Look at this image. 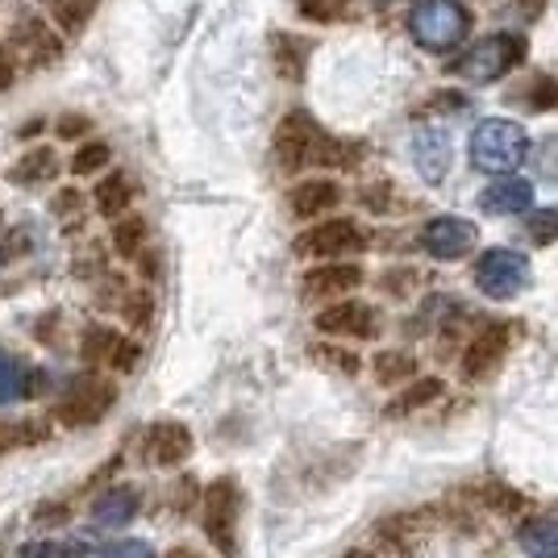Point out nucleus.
Segmentation results:
<instances>
[{
  "instance_id": "1",
  "label": "nucleus",
  "mask_w": 558,
  "mask_h": 558,
  "mask_svg": "<svg viewBox=\"0 0 558 558\" xmlns=\"http://www.w3.org/2000/svg\"><path fill=\"white\" fill-rule=\"evenodd\" d=\"M466 155H471V167L484 171V175H509L512 167L525 163L530 134L517 121H509V117H488V121H480L471 130Z\"/></svg>"
},
{
  "instance_id": "2",
  "label": "nucleus",
  "mask_w": 558,
  "mask_h": 558,
  "mask_svg": "<svg viewBox=\"0 0 558 558\" xmlns=\"http://www.w3.org/2000/svg\"><path fill=\"white\" fill-rule=\"evenodd\" d=\"M471 29V13L463 0H417L409 13V34L425 50H454Z\"/></svg>"
},
{
  "instance_id": "3",
  "label": "nucleus",
  "mask_w": 558,
  "mask_h": 558,
  "mask_svg": "<svg viewBox=\"0 0 558 558\" xmlns=\"http://www.w3.org/2000/svg\"><path fill=\"white\" fill-rule=\"evenodd\" d=\"M521 59H525V38L521 34H488L471 50H463V59L454 63V71L463 80H471V84H492V80L509 75Z\"/></svg>"
},
{
  "instance_id": "4",
  "label": "nucleus",
  "mask_w": 558,
  "mask_h": 558,
  "mask_svg": "<svg viewBox=\"0 0 558 558\" xmlns=\"http://www.w3.org/2000/svg\"><path fill=\"white\" fill-rule=\"evenodd\" d=\"M329 134L308 113H288L276 130V155L283 171H301V167H322Z\"/></svg>"
},
{
  "instance_id": "5",
  "label": "nucleus",
  "mask_w": 558,
  "mask_h": 558,
  "mask_svg": "<svg viewBox=\"0 0 558 558\" xmlns=\"http://www.w3.org/2000/svg\"><path fill=\"white\" fill-rule=\"evenodd\" d=\"M238 512H242V488L238 480H213L205 492V534L226 558L238 555Z\"/></svg>"
},
{
  "instance_id": "6",
  "label": "nucleus",
  "mask_w": 558,
  "mask_h": 558,
  "mask_svg": "<svg viewBox=\"0 0 558 558\" xmlns=\"http://www.w3.org/2000/svg\"><path fill=\"white\" fill-rule=\"evenodd\" d=\"M530 258L509 251V246H496L488 255L475 263V283H480V292L492 296V301H512L517 292H525L530 288Z\"/></svg>"
},
{
  "instance_id": "7",
  "label": "nucleus",
  "mask_w": 558,
  "mask_h": 558,
  "mask_svg": "<svg viewBox=\"0 0 558 558\" xmlns=\"http://www.w3.org/2000/svg\"><path fill=\"white\" fill-rule=\"evenodd\" d=\"M367 246V238L363 230L347 221V217H338V221H322V226H313L308 233L296 238V251L308 258H342V255H354V251H363Z\"/></svg>"
},
{
  "instance_id": "8",
  "label": "nucleus",
  "mask_w": 558,
  "mask_h": 558,
  "mask_svg": "<svg viewBox=\"0 0 558 558\" xmlns=\"http://www.w3.org/2000/svg\"><path fill=\"white\" fill-rule=\"evenodd\" d=\"M475 242H480V230H475L466 217H434V221L421 230V246L434 258H442V263H454V258L471 255Z\"/></svg>"
},
{
  "instance_id": "9",
  "label": "nucleus",
  "mask_w": 558,
  "mask_h": 558,
  "mask_svg": "<svg viewBox=\"0 0 558 558\" xmlns=\"http://www.w3.org/2000/svg\"><path fill=\"white\" fill-rule=\"evenodd\" d=\"M113 400H117V388L109 379H84V384L63 400L59 413H63L68 425H96V421L113 409Z\"/></svg>"
},
{
  "instance_id": "10",
  "label": "nucleus",
  "mask_w": 558,
  "mask_h": 558,
  "mask_svg": "<svg viewBox=\"0 0 558 558\" xmlns=\"http://www.w3.org/2000/svg\"><path fill=\"white\" fill-rule=\"evenodd\" d=\"M505 350H509V329L505 326L480 329L463 350V379H484L488 372H496V363L505 359Z\"/></svg>"
},
{
  "instance_id": "11",
  "label": "nucleus",
  "mask_w": 558,
  "mask_h": 558,
  "mask_svg": "<svg viewBox=\"0 0 558 558\" xmlns=\"http://www.w3.org/2000/svg\"><path fill=\"white\" fill-rule=\"evenodd\" d=\"M480 205L484 213H496V217H509V213H525L534 205V184L530 180H521V175H500V180H492L484 192H480Z\"/></svg>"
},
{
  "instance_id": "12",
  "label": "nucleus",
  "mask_w": 558,
  "mask_h": 558,
  "mask_svg": "<svg viewBox=\"0 0 558 558\" xmlns=\"http://www.w3.org/2000/svg\"><path fill=\"white\" fill-rule=\"evenodd\" d=\"M317 329L322 333H338V338H372L375 333V313L372 304H359V301H342L317 313Z\"/></svg>"
},
{
  "instance_id": "13",
  "label": "nucleus",
  "mask_w": 558,
  "mask_h": 558,
  "mask_svg": "<svg viewBox=\"0 0 558 558\" xmlns=\"http://www.w3.org/2000/svg\"><path fill=\"white\" fill-rule=\"evenodd\" d=\"M413 163L429 184H442L446 167H450V138L438 125H421L413 134Z\"/></svg>"
},
{
  "instance_id": "14",
  "label": "nucleus",
  "mask_w": 558,
  "mask_h": 558,
  "mask_svg": "<svg viewBox=\"0 0 558 558\" xmlns=\"http://www.w3.org/2000/svg\"><path fill=\"white\" fill-rule=\"evenodd\" d=\"M363 283V271L354 263H329V267H313L304 276V296L313 301H329V296H347Z\"/></svg>"
},
{
  "instance_id": "15",
  "label": "nucleus",
  "mask_w": 558,
  "mask_h": 558,
  "mask_svg": "<svg viewBox=\"0 0 558 558\" xmlns=\"http://www.w3.org/2000/svg\"><path fill=\"white\" fill-rule=\"evenodd\" d=\"M84 354H88V363H100V367H113V372H125V367H134L138 363V347L134 342H125V338H117L113 329H88V338H84Z\"/></svg>"
},
{
  "instance_id": "16",
  "label": "nucleus",
  "mask_w": 558,
  "mask_h": 558,
  "mask_svg": "<svg viewBox=\"0 0 558 558\" xmlns=\"http://www.w3.org/2000/svg\"><path fill=\"white\" fill-rule=\"evenodd\" d=\"M421 537H425L421 512H396V517H388V521L375 525L379 550H392V555H413V550L421 546Z\"/></svg>"
},
{
  "instance_id": "17",
  "label": "nucleus",
  "mask_w": 558,
  "mask_h": 558,
  "mask_svg": "<svg viewBox=\"0 0 558 558\" xmlns=\"http://www.w3.org/2000/svg\"><path fill=\"white\" fill-rule=\"evenodd\" d=\"M146 450H150V459H155L159 466L184 463L187 454H192V429L180 425V421H163V425H155V429H150Z\"/></svg>"
},
{
  "instance_id": "18",
  "label": "nucleus",
  "mask_w": 558,
  "mask_h": 558,
  "mask_svg": "<svg viewBox=\"0 0 558 558\" xmlns=\"http://www.w3.org/2000/svg\"><path fill=\"white\" fill-rule=\"evenodd\" d=\"M288 201H292V213H296V217H322V213H329L342 201V192H338L333 180H304L301 187H292Z\"/></svg>"
},
{
  "instance_id": "19",
  "label": "nucleus",
  "mask_w": 558,
  "mask_h": 558,
  "mask_svg": "<svg viewBox=\"0 0 558 558\" xmlns=\"http://www.w3.org/2000/svg\"><path fill=\"white\" fill-rule=\"evenodd\" d=\"M134 512H138V496L130 488H113L93 505V521L100 530H121L134 521Z\"/></svg>"
},
{
  "instance_id": "20",
  "label": "nucleus",
  "mask_w": 558,
  "mask_h": 558,
  "mask_svg": "<svg viewBox=\"0 0 558 558\" xmlns=\"http://www.w3.org/2000/svg\"><path fill=\"white\" fill-rule=\"evenodd\" d=\"M438 396H442V379H413L409 392H400L392 404H388V413H392V417L417 413V409H425V404H434Z\"/></svg>"
},
{
  "instance_id": "21",
  "label": "nucleus",
  "mask_w": 558,
  "mask_h": 558,
  "mask_svg": "<svg viewBox=\"0 0 558 558\" xmlns=\"http://www.w3.org/2000/svg\"><path fill=\"white\" fill-rule=\"evenodd\" d=\"M521 546H525L530 558H558V517H546V521L525 525Z\"/></svg>"
},
{
  "instance_id": "22",
  "label": "nucleus",
  "mask_w": 558,
  "mask_h": 558,
  "mask_svg": "<svg viewBox=\"0 0 558 558\" xmlns=\"http://www.w3.org/2000/svg\"><path fill=\"white\" fill-rule=\"evenodd\" d=\"M372 367H375V379H379V384H404V379L417 375V359L404 354V350H384V354H375Z\"/></svg>"
},
{
  "instance_id": "23",
  "label": "nucleus",
  "mask_w": 558,
  "mask_h": 558,
  "mask_svg": "<svg viewBox=\"0 0 558 558\" xmlns=\"http://www.w3.org/2000/svg\"><path fill=\"white\" fill-rule=\"evenodd\" d=\"M146 246V221L142 217H121L113 226V251L121 258H138Z\"/></svg>"
},
{
  "instance_id": "24",
  "label": "nucleus",
  "mask_w": 558,
  "mask_h": 558,
  "mask_svg": "<svg viewBox=\"0 0 558 558\" xmlns=\"http://www.w3.org/2000/svg\"><path fill=\"white\" fill-rule=\"evenodd\" d=\"M47 4H50V13H54V22L63 25L68 34H75V29L88 25V17L96 13L100 0H47Z\"/></svg>"
},
{
  "instance_id": "25",
  "label": "nucleus",
  "mask_w": 558,
  "mask_h": 558,
  "mask_svg": "<svg viewBox=\"0 0 558 558\" xmlns=\"http://www.w3.org/2000/svg\"><path fill=\"white\" fill-rule=\"evenodd\" d=\"M130 196H134L130 180H125V175H113V180H105V184L96 187V209L105 213V217H113V213H125Z\"/></svg>"
},
{
  "instance_id": "26",
  "label": "nucleus",
  "mask_w": 558,
  "mask_h": 558,
  "mask_svg": "<svg viewBox=\"0 0 558 558\" xmlns=\"http://www.w3.org/2000/svg\"><path fill=\"white\" fill-rule=\"evenodd\" d=\"M22 43H25V50H29V59H38V63L59 54V43H54V38H47L43 22H34V17H25V22H22Z\"/></svg>"
},
{
  "instance_id": "27",
  "label": "nucleus",
  "mask_w": 558,
  "mask_h": 558,
  "mask_svg": "<svg viewBox=\"0 0 558 558\" xmlns=\"http://www.w3.org/2000/svg\"><path fill=\"white\" fill-rule=\"evenodd\" d=\"M109 159H113V150H109L105 142H84V146L75 150V159H71V171H75V175H96L100 167H109Z\"/></svg>"
},
{
  "instance_id": "28",
  "label": "nucleus",
  "mask_w": 558,
  "mask_h": 558,
  "mask_svg": "<svg viewBox=\"0 0 558 558\" xmlns=\"http://www.w3.org/2000/svg\"><path fill=\"white\" fill-rule=\"evenodd\" d=\"M13 175H17L22 184H38V180L54 175V155H50V150H34V155H25L22 163H17Z\"/></svg>"
},
{
  "instance_id": "29",
  "label": "nucleus",
  "mask_w": 558,
  "mask_h": 558,
  "mask_svg": "<svg viewBox=\"0 0 558 558\" xmlns=\"http://www.w3.org/2000/svg\"><path fill=\"white\" fill-rule=\"evenodd\" d=\"M22 363H13L4 350H0V400H17V396H25L29 388L22 384Z\"/></svg>"
},
{
  "instance_id": "30",
  "label": "nucleus",
  "mask_w": 558,
  "mask_h": 558,
  "mask_svg": "<svg viewBox=\"0 0 558 558\" xmlns=\"http://www.w3.org/2000/svg\"><path fill=\"white\" fill-rule=\"evenodd\" d=\"M530 238L537 246H550L558 238V209H537L530 213Z\"/></svg>"
},
{
  "instance_id": "31",
  "label": "nucleus",
  "mask_w": 558,
  "mask_h": 558,
  "mask_svg": "<svg viewBox=\"0 0 558 558\" xmlns=\"http://www.w3.org/2000/svg\"><path fill=\"white\" fill-rule=\"evenodd\" d=\"M317 363H326V367H333V372L342 375H354L359 372V354L354 350H333V347H322L317 354H313Z\"/></svg>"
},
{
  "instance_id": "32",
  "label": "nucleus",
  "mask_w": 558,
  "mask_h": 558,
  "mask_svg": "<svg viewBox=\"0 0 558 558\" xmlns=\"http://www.w3.org/2000/svg\"><path fill=\"white\" fill-rule=\"evenodd\" d=\"M276 59H279V68H283V75H301V47H292V38H283L279 34L276 38Z\"/></svg>"
},
{
  "instance_id": "33",
  "label": "nucleus",
  "mask_w": 558,
  "mask_h": 558,
  "mask_svg": "<svg viewBox=\"0 0 558 558\" xmlns=\"http://www.w3.org/2000/svg\"><path fill=\"white\" fill-rule=\"evenodd\" d=\"M105 558H155V550L146 542H117L105 550Z\"/></svg>"
},
{
  "instance_id": "34",
  "label": "nucleus",
  "mask_w": 558,
  "mask_h": 558,
  "mask_svg": "<svg viewBox=\"0 0 558 558\" xmlns=\"http://www.w3.org/2000/svg\"><path fill=\"white\" fill-rule=\"evenodd\" d=\"M125 317H130V326H146L150 322V296H130L125 301Z\"/></svg>"
},
{
  "instance_id": "35",
  "label": "nucleus",
  "mask_w": 558,
  "mask_h": 558,
  "mask_svg": "<svg viewBox=\"0 0 558 558\" xmlns=\"http://www.w3.org/2000/svg\"><path fill=\"white\" fill-rule=\"evenodd\" d=\"M301 13L313 17V22H333V17H338V9H333L329 0H301Z\"/></svg>"
},
{
  "instance_id": "36",
  "label": "nucleus",
  "mask_w": 558,
  "mask_h": 558,
  "mask_svg": "<svg viewBox=\"0 0 558 558\" xmlns=\"http://www.w3.org/2000/svg\"><path fill=\"white\" fill-rule=\"evenodd\" d=\"M22 558H63V550L54 542H29L22 546Z\"/></svg>"
},
{
  "instance_id": "37",
  "label": "nucleus",
  "mask_w": 558,
  "mask_h": 558,
  "mask_svg": "<svg viewBox=\"0 0 558 558\" xmlns=\"http://www.w3.org/2000/svg\"><path fill=\"white\" fill-rule=\"evenodd\" d=\"M59 130H63V138H80V130H88V121H84V117H80V121H75V117H63Z\"/></svg>"
},
{
  "instance_id": "38",
  "label": "nucleus",
  "mask_w": 558,
  "mask_h": 558,
  "mask_svg": "<svg viewBox=\"0 0 558 558\" xmlns=\"http://www.w3.org/2000/svg\"><path fill=\"white\" fill-rule=\"evenodd\" d=\"M9 80H13V68H9V59H4V54H0V88H4V84H9Z\"/></svg>"
},
{
  "instance_id": "39",
  "label": "nucleus",
  "mask_w": 558,
  "mask_h": 558,
  "mask_svg": "<svg viewBox=\"0 0 558 558\" xmlns=\"http://www.w3.org/2000/svg\"><path fill=\"white\" fill-rule=\"evenodd\" d=\"M171 558H196V555H192V550H175Z\"/></svg>"
}]
</instances>
